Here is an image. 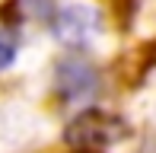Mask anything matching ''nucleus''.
Wrapping results in <instances>:
<instances>
[{
	"label": "nucleus",
	"mask_w": 156,
	"mask_h": 153,
	"mask_svg": "<svg viewBox=\"0 0 156 153\" xmlns=\"http://www.w3.org/2000/svg\"><path fill=\"white\" fill-rule=\"evenodd\" d=\"M121 137H127V124L105 112H83L67 128V144L76 153H105Z\"/></svg>",
	"instance_id": "f257e3e1"
},
{
	"label": "nucleus",
	"mask_w": 156,
	"mask_h": 153,
	"mask_svg": "<svg viewBox=\"0 0 156 153\" xmlns=\"http://www.w3.org/2000/svg\"><path fill=\"white\" fill-rule=\"evenodd\" d=\"M13 51H16V48H13V41L6 38V35H0V70H3V67H10Z\"/></svg>",
	"instance_id": "f03ea898"
}]
</instances>
